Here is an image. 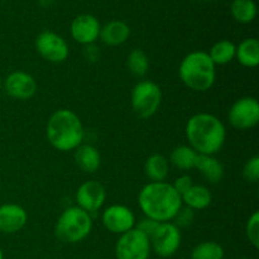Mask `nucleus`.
Here are the masks:
<instances>
[{
  "mask_svg": "<svg viewBox=\"0 0 259 259\" xmlns=\"http://www.w3.org/2000/svg\"><path fill=\"white\" fill-rule=\"evenodd\" d=\"M138 204L146 218L168 223L182 209L181 195L167 182H149L138 195Z\"/></svg>",
  "mask_w": 259,
  "mask_h": 259,
  "instance_id": "nucleus-1",
  "label": "nucleus"
},
{
  "mask_svg": "<svg viewBox=\"0 0 259 259\" xmlns=\"http://www.w3.org/2000/svg\"><path fill=\"white\" fill-rule=\"evenodd\" d=\"M186 138L197 154L214 156L224 146L227 129L223 121L212 114L199 113L187 121Z\"/></svg>",
  "mask_w": 259,
  "mask_h": 259,
  "instance_id": "nucleus-2",
  "label": "nucleus"
},
{
  "mask_svg": "<svg viewBox=\"0 0 259 259\" xmlns=\"http://www.w3.org/2000/svg\"><path fill=\"white\" fill-rule=\"evenodd\" d=\"M46 134L53 148L61 152H68L81 146L83 126L77 114L68 109H60L51 115Z\"/></svg>",
  "mask_w": 259,
  "mask_h": 259,
  "instance_id": "nucleus-3",
  "label": "nucleus"
},
{
  "mask_svg": "<svg viewBox=\"0 0 259 259\" xmlns=\"http://www.w3.org/2000/svg\"><path fill=\"white\" fill-rule=\"evenodd\" d=\"M217 66L204 51H195L185 56L180 63L179 75L182 82L194 91H207L217 78Z\"/></svg>",
  "mask_w": 259,
  "mask_h": 259,
  "instance_id": "nucleus-4",
  "label": "nucleus"
},
{
  "mask_svg": "<svg viewBox=\"0 0 259 259\" xmlns=\"http://www.w3.org/2000/svg\"><path fill=\"white\" fill-rule=\"evenodd\" d=\"M93 219L89 212L78 206H71L63 210L56 223V237L63 243L75 244L82 242L91 233Z\"/></svg>",
  "mask_w": 259,
  "mask_h": 259,
  "instance_id": "nucleus-5",
  "label": "nucleus"
},
{
  "mask_svg": "<svg viewBox=\"0 0 259 259\" xmlns=\"http://www.w3.org/2000/svg\"><path fill=\"white\" fill-rule=\"evenodd\" d=\"M162 103L161 88L149 80L139 81L132 91V108L141 119H148L158 111Z\"/></svg>",
  "mask_w": 259,
  "mask_h": 259,
  "instance_id": "nucleus-6",
  "label": "nucleus"
},
{
  "mask_svg": "<svg viewBox=\"0 0 259 259\" xmlns=\"http://www.w3.org/2000/svg\"><path fill=\"white\" fill-rule=\"evenodd\" d=\"M149 254H151L149 238L137 228L121 234L116 242V259H148Z\"/></svg>",
  "mask_w": 259,
  "mask_h": 259,
  "instance_id": "nucleus-7",
  "label": "nucleus"
},
{
  "mask_svg": "<svg viewBox=\"0 0 259 259\" xmlns=\"http://www.w3.org/2000/svg\"><path fill=\"white\" fill-rule=\"evenodd\" d=\"M151 249L162 258H168L181 245V232L174 223H161L156 232L149 237Z\"/></svg>",
  "mask_w": 259,
  "mask_h": 259,
  "instance_id": "nucleus-8",
  "label": "nucleus"
},
{
  "mask_svg": "<svg viewBox=\"0 0 259 259\" xmlns=\"http://www.w3.org/2000/svg\"><path fill=\"white\" fill-rule=\"evenodd\" d=\"M228 119L229 123L239 131L254 128L259 121L258 100L250 96L238 99L229 109Z\"/></svg>",
  "mask_w": 259,
  "mask_h": 259,
  "instance_id": "nucleus-9",
  "label": "nucleus"
},
{
  "mask_svg": "<svg viewBox=\"0 0 259 259\" xmlns=\"http://www.w3.org/2000/svg\"><path fill=\"white\" fill-rule=\"evenodd\" d=\"M35 48L45 60L53 63L63 62L68 57L67 42L57 33L51 30H45L38 34L35 39Z\"/></svg>",
  "mask_w": 259,
  "mask_h": 259,
  "instance_id": "nucleus-10",
  "label": "nucleus"
},
{
  "mask_svg": "<svg viewBox=\"0 0 259 259\" xmlns=\"http://www.w3.org/2000/svg\"><path fill=\"white\" fill-rule=\"evenodd\" d=\"M103 224L109 232L114 234H124L136 228V217L132 209L124 205H111L103 212Z\"/></svg>",
  "mask_w": 259,
  "mask_h": 259,
  "instance_id": "nucleus-11",
  "label": "nucleus"
},
{
  "mask_svg": "<svg viewBox=\"0 0 259 259\" xmlns=\"http://www.w3.org/2000/svg\"><path fill=\"white\" fill-rule=\"evenodd\" d=\"M106 199L105 187L98 181H86L76 191V202L80 209L91 214L103 207Z\"/></svg>",
  "mask_w": 259,
  "mask_h": 259,
  "instance_id": "nucleus-12",
  "label": "nucleus"
},
{
  "mask_svg": "<svg viewBox=\"0 0 259 259\" xmlns=\"http://www.w3.org/2000/svg\"><path fill=\"white\" fill-rule=\"evenodd\" d=\"M4 90L10 98L28 100L37 93V82L29 73L24 71H14L5 78Z\"/></svg>",
  "mask_w": 259,
  "mask_h": 259,
  "instance_id": "nucleus-13",
  "label": "nucleus"
},
{
  "mask_svg": "<svg viewBox=\"0 0 259 259\" xmlns=\"http://www.w3.org/2000/svg\"><path fill=\"white\" fill-rule=\"evenodd\" d=\"M101 25L98 18L91 14H81L71 23V35L77 43L90 46L100 35Z\"/></svg>",
  "mask_w": 259,
  "mask_h": 259,
  "instance_id": "nucleus-14",
  "label": "nucleus"
},
{
  "mask_svg": "<svg viewBox=\"0 0 259 259\" xmlns=\"http://www.w3.org/2000/svg\"><path fill=\"white\" fill-rule=\"evenodd\" d=\"M28 220L27 211L20 205H0V232L13 234L25 227Z\"/></svg>",
  "mask_w": 259,
  "mask_h": 259,
  "instance_id": "nucleus-15",
  "label": "nucleus"
},
{
  "mask_svg": "<svg viewBox=\"0 0 259 259\" xmlns=\"http://www.w3.org/2000/svg\"><path fill=\"white\" fill-rule=\"evenodd\" d=\"M131 35V28L123 20H111V22L106 23L104 27H101L100 35L105 45L115 47V46L123 45L126 42Z\"/></svg>",
  "mask_w": 259,
  "mask_h": 259,
  "instance_id": "nucleus-16",
  "label": "nucleus"
},
{
  "mask_svg": "<svg viewBox=\"0 0 259 259\" xmlns=\"http://www.w3.org/2000/svg\"><path fill=\"white\" fill-rule=\"evenodd\" d=\"M195 168L199 169L200 174L210 184H218V182L222 181L223 176H224V166L214 156L197 154L196 162H195Z\"/></svg>",
  "mask_w": 259,
  "mask_h": 259,
  "instance_id": "nucleus-17",
  "label": "nucleus"
},
{
  "mask_svg": "<svg viewBox=\"0 0 259 259\" xmlns=\"http://www.w3.org/2000/svg\"><path fill=\"white\" fill-rule=\"evenodd\" d=\"M76 164L88 174H94L99 169L101 157L98 149L90 144H81L75 149Z\"/></svg>",
  "mask_w": 259,
  "mask_h": 259,
  "instance_id": "nucleus-18",
  "label": "nucleus"
},
{
  "mask_svg": "<svg viewBox=\"0 0 259 259\" xmlns=\"http://www.w3.org/2000/svg\"><path fill=\"white\" fill-rule=\"evenodd\" d=\"M182 204L191 210H204L211 204L212 195L202 185H192L191 189L181 196Z\"/></svg>",
  "mask_w": 259,
  "mask_h": 259,
  "instance_id": "nucleus-19",
  "label": "nucleus"
},
{
  "mask_svg": "<svg viewBox=\"0 0 259 259\" xmlns=\"http://www.w3.org/2000/svg\"><path fill=\"white\" fill-rule=\"evenodd\" d=\"M235 57L244 67H257L259 65V42L255 38L242 40L235 50Z\"/></svg>",
  "mask_w": 259,
  "mask_h": 259,
  "instance_id": "nucleus-20",
  "label": "nucleus"
},
{
  "mask_svg": "<svg viewBox=\"0 0 259 259\" xmlns=\"http://www.w3.org/2000/svg\"><path fill=\"white\" fill-rule=\"evenodd\" d=\"M144 172L152 182H164L169 172V163L162 154H152L144 164Z\"/></svg>",
  "mask_w": 259,
  "mask_h": 259,
  "instance_id": "nucleus-21",
  "label": "nucleus"
},
{
  "mask_svg": "<svg viewBox=\"0 0 259 259\" xmlns=\"http://www.w3.org/2000/svg\"><path fill=\"white\" fill-rule=\"evenodd\" d=\"M230 13L238 23L248 24L253 22L257 15V5L253 0H233L230 4Z\"/></svg>",
  "mask_w": 259,
  "mask_h": 259,
  "instance_id": "nucleus-22",
  "label": "nucleus"
},
{
  "mask_svg": "<svg viewBox=\"0 0 259 259\" xmlns=\"http://www.w3.org/2000/svg\"><path fill=\"white\" fill-rule=\"evenodd\" d=\"M235 50H237V46L234 43L228 39H223L212 46L209 56L215 66L227 65L235 58Z\"/></svg>",
  "mask_w": 259,
  "mask_h": 259,
  "instance_id": "nucleus-23",
  "label": "nucleus"
},
{
  "mask_svg": "<svg viewBox=\"0 0 259 259\" xmlns=\"http://www.w3.org/2000/svg\"><path fill=\"white\" fill-rule=\"evenodd\" d=\"M197 153L189 146H179L172 151L171 159L172 164L182 171L195 168V162H196Z\"/></svg>",
  "mask_w": 259,
  "mask_h": 259,
  "instance_id": "nucleus-24",
  "label": "nucleus"
},
{
  "mask_svg": "<svg viewBox=\"0 0 259 259\" xmlns=\"http://www.w3.org/2000/svg\"><path fill=\"white\" fill-rule=\"evenodd\" d=\"M126 66H128V70L134 76H137V77H143L149 67L148 57H147V55L143 51L136 48L126 57Z\"/></svg>",
  "mask_w": 259,
  "mask_h": 259,
  "instance_id": "nucleus-25",
  "label": "nucleus"
},
{
  "mask_svg": "<svg viewBox=\"0 0 259 259\" xmlns=\"http://www.w3.org/2000/svg\"><path fill=\"white\" fill-rule=\"evenodd\" d=\"M224 249L217 242H202L192 249L191 259H223Z\"/></svg>",
  "mask_w": 259,
  "mask_h": 259,
  "instance_id": "nucleus-26",
  "label": "nucleus"
},
{
  "mask_svg": "<svg viewBox=\"0 0 259 259\" xmlns=\"http://www.w3.org/2000/svg\"><path fill=\"white\" fill-rule=\"evenodd\" d=\"M245 233L250 244L254 248H259V212L254 211L248 219Z\"/></svg>",
  "mask_w": 259,
  "mask_h": 259,
  "instance_id": "nucleus-27",
  "label": "nucleus"
},
{
  "mask_svg": "<svg viewBox=\"0 0 259 259\" xmlns=\"http://www.w3.org/2000/svg\"><path fill=\"white\" fill-rule=\"evenodd\" d=\"M243 176L248 182L257 184L259 180V157L254 156L247 161L243 167Z\"/></svg>",
  "mask_w": 259,
  "mask_h": 259,
  "instance_id": "nucleus-28",
  "label": "nucleus"
},
{
  "mask_svg": "<svg viewBox=\"0 0 259 259\" xmlns=\"http://www.w3.org/2000/svg\"><path fill=\"white\" fill-rule=\"evenodd\" d=\"M192 185H194V182H192L191 177L187 176V175H182V176L177 177V179L175 180L172 186H174V189L182 196L185 192H187L190 189H191Z\"/></svg>",
  "mask_w": 259,
  "mask_h": 259,
  "instance_id": "nucleus-29",
  "label": "nucleus"
},
{
  "mask_svg": "<svg viewBox=\"0 0 259 259\" xmlns=\"http://www.w3.org/2000/svg\"><path fill=\"white\" fill-rule=\"evenodd\" d=\"M159 224H161V223L156 222V220L149 219V218H144V219H142L141 222L138 223V225H137L136 228L149 238L154 232H156V229L158 228Z\"/></svg>",
  "mask_w": 259,
  "mask_h": 259,
  "instance_id": "nucleus-30",
  "label": "nucleus"
},
{
  "mask_svg": "<svg viewBox=\"0 0 259 259\" xmlns=\"http://www.w3.org/2000/svg\"><path fill=\"white\" fill-rule=\"evenodd\" d=\"M192 219H194V212L191 209L186 207V209H181L179 211V214L176 215L174 220H176L175 225L176 227H186V225L191 224Z\"/></svg>",
  "mask_w": 259,
  "mask_h": 259,
  "instance_id": "nucleus-31",
  "label": "nucleus"
},
{
  "mask_svg": "<svg viewBox=\"0 0 259 259\" xmlns=\"http://www.w3.org/2000/svg\"><path fill=\"white\" fill-rule=\"evenodd\" d=\"M0 259H4V254H3V250H2V248H0Z\"/></svg>",
  "mask_w": 259,
  "mask_h": 259,
  "instance_id": "nucleus-32",
  "label": "nucleus"
},
{
  "mask_svg": "<svg viewBox=\"0 0 259 259\" xmlns=\"http://www.w3.org/2000/svg\"><path fill=\"white\" fill-rule=\"evenodd\" d=\"M2 85H3V81H2V78H0V88H2Z\"/></svg>",
  "mask_w": 259,
  "mask_h": 259,
  "instance_id": "nucleus-33",
  "label": "nucleus"
}]
</instances>
